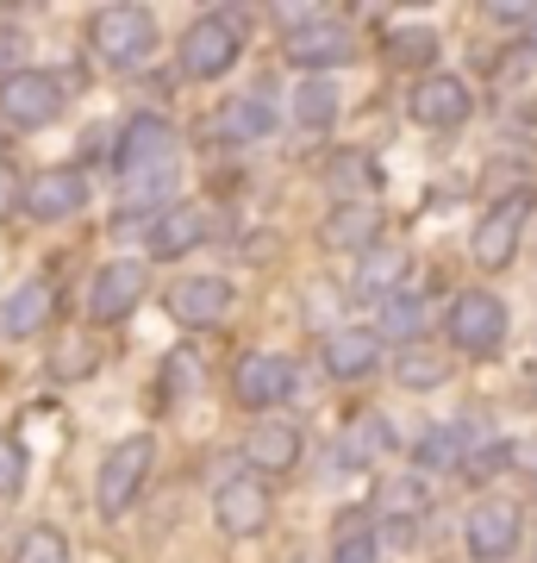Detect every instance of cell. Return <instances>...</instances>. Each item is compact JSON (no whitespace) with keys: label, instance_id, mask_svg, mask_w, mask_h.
Returning a JSON list of instances; mask_svg holds the SVG:
<instances>
[{"label":"cell","instance_id":"obj_16","mask_svg":"<svg viewBox=\"0 0 537 563\" xmlns=\"http://www.w3.org/2000/svg\"><path fill=\"white\" fill-rule=\"evenodd\" d=\"M51 313H57V288H51V276H25L20 288L0 301V332L32 339V332H44V325H51Z\"/></svg>","mask_w":537,"mask_h":563},{"label":"cell","instance_id":"obj_36","mask_svg":"<svg viewBox=\"0 0 537 563\" xmlns=\"http://www.w3.org/2000/svg\"><path fill=\"white\" fill-rule=\"evenodd\" d=\"M13 207H25V181L13 176V169H7V163H0V220H7V213H13Z\"/></svg>","mask_w":537,"mask_h":563},{"label":"cell","instance_id":"obj_19","mask_svg":"<svg viewBox=\"0 0 537 563\" xmlns=\"http://www.w3.org/2000/svg\"><path fill=\"white\" fill-rule=\"evenodd\" d=\"M244 457H250V470H262V476H281V470L300 463V432L288 420H257L250 439H244Z\"/></svg>","mask_w":537,"mask_h":563},{"label":"cell","instance_id":"obj_27","mask_svg":"<svg viewBox=\"0 0 537 563\" xmlns=\"http://www.w3.org/2000/svg\"><path fill=\"white\" fill-rule=\"evenodd\" d=\"M432 57H438V32L432 25H400L388 38V63H400V69H425Z\"/></svg>","mask_w":537,"mask_h":563},{"label":"cell","instance_id":"obj_18","mask_svg":"<svg viewBox=\"0 0 537 563\" xmlns=\"http://www.w3.org/2000/svg\"><path fill=\"white\" fill-rule=\"evenodd\" d=\"M318 239L332 244V251H376L381 244V207L376 201H357V207H332L325 225H318Z\"/></svg>","mask_w":537,"mask_h":563},{"label":"cell","instance_id":"obj_4","mask_svg":"<svg viewBox=\"0 0 537 563\" xmlns=\"http://www.w3.org/2000/svg\"><path fill=\"white\" fill-rule=\"evenodd\" d=\"M244 57V20L232 7H213V13H200L188 32H181V69L194 81H220L232 76Z\"/></svg>","mask_w":537,"mask_h":563},{"label":"cell","instance_id":"obj_10","mask_svg":"<svg viewBox=\"0 0 537 563\" xmlns=\"http://www.w3.org/2000/svg\"><path fill=\"white\" fill-rule=\"evenodd\" d=\"M518 539H525V514H518L513 501H476L469 507V520H462V544H469V558L481 563H506L518 551Z\"/></svg>","mask_w":537,"mask_h":563},{"label":"cell","instance_id":"obj_11","mask_svg":"<svg viewBox=\"0 0 537 563\" xmlns=\"http://www.w3.org/2000/svg\"><path fill=\"white\" fill-rule=\"evenodd\" d=\"M144 288H150V276H144V263H138V257L100 263L94 282H88V320H94V325H120L125 313L144 301Z\"/></svg>","mask_w":537,"mask_h":563},{"label":"cell","instance_id":"obj_7","mask_svg":"<svg viewBox=\"0 0 537 563\" xmlns=\"http://www.w3.org/2000/svg\"><path fill=\"white\" fill-rule=\"evenodd\" d=\"M57 113H63V81L57 76L25 69V76L0 81V125H7V132H44Z\"/></svg>","mask_w":537,"mask_h":563},{"label":"cell","instance_id":"obj_14","mask_svg":"<svg viewBox=\"0 0 537 563\" xmlns=\"http://www.w3.org/2000/svg\"><path fill=\"white\" fill-rule=\"evenodd\" d=\"M269 483L257 476H232V483L213 488V520H220L225 539H257L262 526H269Z\"/></svg>","mask_w":537,"mask_h":563},{"label":"cell","instance_id":"obj_38","mask_svg":"<svg viewBox=\"0 0 537 563\" xmlns=\"http://www.w3.org/2000/svg\"><path fill=\"white\" fill-rule=\"evenodd\" d=\"M525 44L537 51V7H532V25H525Z\"/></svg>","mask_w":537,"mask_h":563},{"label":"cell","instance_id":"obj_13","mask_svg":"<svg viewBox=\"0 0 537 563\" xmlns=\"http://www.w3.org/2000/svg\"><path fill=\"white\" fill-rule=\"evenodd\" d=\"M81 207H88V176L69 169V163H51V169H38V176L25 181V213L44 225L76 220Z\"/></svg>","mask_w":537,"mask_h":563},{"label":"cell","instance_id":"obj_23","mask_svg":"<svg viewBox=\"0 0 537 563\" xmlns=\"http://www.w3.org/2000/svg\"><path fill=\"white\" fill-rule=\"evenodd\" d=\"M325 188L338 195V207H357L376 195V163H369V151H338V157L325 163Z\"/></svg>","mask_w":537,"mask_h":563},{"label":"cell","instance_id":"obj_26","mask_svg":"<svg viewBox=\"0 0 537 563\" xmlns=\"http://www.w3.org/2000/svg\"><path fill=\"white\" fill-rule=\"evenodd\" d=\"M225 132L244 144H257L276 132V107H269V88H250V95H238V101L225 107Z\"/></svg>","mask_w":537,"mask_h":563},{"label":"cell","instance_id":"obj_35","mask_svg":"<svg viewBox=\"0 0 537 563\" xmlns=\"http://www.w3.org/2000/svg\"><path fill=\"white\" fill-rule=\"evenodd\" d=\"M332 313H338V295L318 282V288H306V320L313 325H332Z\"/></svg>","mask_w":537,"mask_h":563},{"label":"cell","instance_id":"obj_22","mask_svg":"<svg viewBox=\"0 0 537 563\" xmlns=\"http://www.w3.org/2000/svg\"><path fill=\"white\" fill-rule=\"evenodd\" d=\"M344 113V95L332 76H306L294 88V125H306V132H332Z\"/></svg>","mask_w":537,"mask_h":563},{"label":"cell","instance_id":"obj_8","mask_svg":"<svg viewBox=\"0 0 537 563\" xmlns=\"http://www.w3.org/2000/svg\"><path fill=\"white\" fill-rule=\"evenodd\" d=\"M232 395L250 413H269V407L294 401V363L281 357V351H244L232 363Z\"/></svg>","mask_w":537,"mask_h":563},{"label":"cell","instance_id":"obj_32","mask_svg":"<svg viewBox=\"0 0 537 563\" xmlns=\"http://www.w3.org/2000/svg\"><path fill=\"white\" fill-rule=\"evenodd\" d=\"M381 514H388V520H418V514H425V483H418V476H394V483L381 488Z\"/></svg>","mask_w":537,"mask_h":563},{"label":"cell","instance_id":"obj_6","mask_svg":"<svg viewBox=\"0 0 537 563\" xmlns=\"http://www.w3.org/2000/svg\"><path fill=\"white\" fill-rule=\"evenodd\" d=\"M532 207H537L532 195H506V201H494L476 220V232H469V257H476L481 269H506V263L518 257L525 225H532Z\"/></svg>","mask_w":537,"mask_h":563},{"label":"cell","instance_id":"obj_5","mask_svg":"<svg viewBox=\"0 0 537 563\" xmlns=\"http://www.w3.org/2000/svg\"><path fill=\"white\" fill-rule=\"evenodd\" d=\"M444 332L469 357H494L500 344H506V307L488 288H462L457 301H450V313H444Z\"/></svg>","mask_w":537,"mask_h":563},{"label":"cell","instance_id":"obj_24","mask_svg":"<svg viewBox=\"0 0 537 563\" xmlns=\"http://www.w3.org/2000/svg\"><path fill=\"white\" fill-rule=\"evenodd\" d=\"M376 332H381V339H394L400 351H406V344H418V332H425V295H413V288L388 295V301H381Z\"/></svg>","mask_w":537,"mask_h":563},{"label":"cell","instance_id":"obj_30","mask_svg":"<svg viewBox=\"0 0 537 563\" xmlns=\"http://www.w3.org/2000/svg\"><path fill=\"white\" fill-rule=\"evenodd\" d=\"M13 563H69V539H63L57 526H32L13 544Z\"/></svg>","mask_w":537,"mask_h":563},{"label":"cell","instance_id":"obj_21","mask_svg":"<svg viewBox=\"0 0 537 563\" xmlns=\"http://www.w3.org/2000/svg\"><path fill=\"white\" fill-rule=\"evenodd\" d=\"M406 269H413L406 244H388V239H381L376 251H362V257H357V295H376V301H388V295H400V288H406Z\"/></svg>","mask_w":537,"mask_h":563},{"label":"cell","instance_id":"obj_17","mask_svg":"<svg viewBox=\"0 0 537 563\" xmlns=\"http://www.w3.org/2000/svg\"><path fill=\"white\" fill-rule=\"evenodd\" d=\"M206 232H213L206 207L176 201L169 213H157V225H150V257H188V251H200V244H206Z\"/></svg>","mask_w":537,"mask_h":563},{"label":"cell","instance_id":"obj_34","mask_svg":"<svg viewBox=\"0 0 537 563\" xmlns=\"http://www.w3.org/2000/svg\"><path fill=\"white\" fill-rule=\"evenodd\" d=\"M32 69V38H25V25H0V81H13Z\"/></svg>","mask_w":537,"mask_h":563},{"label":"cell","instance_id":"obj_9","mask_svg":"<svg viewBox=\"0 0 537 563\" xmlns=\"http://www.w3.org/2000/svg\"><path fill=\"white\" fill-rule=\"evenodd\" d=\"M357 57V32L332 13H313L306 25L288 32V63L306 69V76H325V69H344V63Z\"/></svg>","mask_w":537,"mask_h":563},{"label":"cell","instance_id":"obj_3","mask_svg":"<svg viewBox=\"0 0 537 563\" xmlns=\"http://www.w3.org/2000/svg\"><path fill=\"white\" fill-rule=\"evenodd\" d=\"M88 44H94V57L107 63V69H138V63H150V51H157V20H150L144 7L113 0V7H94V13H88Z\"/></svg>","mask_w":537,"mask_h":563},{"label":"cell","instance_id":"obj_25","mask_svg":"<svg viewBox=\"0 0 537 563\" xmlns=\"http://www.w3.org/2000/svg\"><path fill=\"white\" fill-rule=\"evenodd\" d=\"M394 383L400 388H418V395H425V388H444V383H450V357L432 351V344H406V351L394 357Z\"/></svg>","mask_w":537,"mask_h":563},{"label":"cell","instance_id":"obj_1","mask_svg":"<svg viewBox=\"0 0 537 563\" xmlns=\"http://www.w3.org/2000/svg\"><path fill=\"white\" fill-rule=\"evenodd\" d=\"M176 125L163 113H132L120 125V151H113V169H120V207L125 213H144V207H163L169 213V195H176Z\"/></svg>","mask_w":537,"mask_h":563},{"label":"cell","instance_id":"obj_15","mask_svg":"<svg viewBox=\"0 0 537 563\" xmlns=\"http://www.w3.org/2000/svg\"><path fill=\"white\" fill-rule=\"evenodd\" d=\"M169 313H176L181 325H220L225 313H232V282L225 276H181L176 288H169Z\"/></svg>","mask_w":537,"mask_h":563},{"label":"cell","instance_id":"obj_29","mask_svg":"<svg viewBox=\"0 0 537 563\" xmlns=\"http://www.w3.org/2000/svg\"><path fill=\"white\" fill-rule=\"evenodd\" d=\"M94 369H100L94 339H63L57 351H51V376H57V383H81V376H94Z\"/></svg>","mask_w":537,"mask_h":563},{"label":"cell","instance_id":"obj_12","mask_svg":"<svg viewBox=\"0 0 537 563\" xmlns=\"http://www.w3.org/2000/svg\"><path fill=\"white\" fill-rule=\"evenodd\" d=\"M406 113H413L418 125H432V132H450V125H462L469 113H476V95H469V81L462 76H418L413 95H406Z\"/></svg>","mask_w":537,"mask_h":563},{"label":"cell","instance_id":"obj_33","mask_svg":"<svg viewBox=\"0 0 537 563\" xmlns=\"http://www.w3.org/2000/svg\"><path fill=\"white\" fill-rule=\"evenodd\" d=\"M25 470H32V463H25V444L13 439V432H0V501H13L25 488Z\"/></svg>","mask_w":537,"mask_h":563},{"label":"cell","instance_id":"obj_39","mask_svg":"<svg viewBox=\"0 0 537 563\" xmlns=\"http://www.w3.org/2000/svg\"><path fill=\"white\" fill-rule=\"evenodd\" d=\"M294 563H313V558H294Z\"/></svg>","mask_w":537,"mask_h":563},{"label":"cell","instance_id":"obj_20","mask_svg":"<svg viewBox=\"0 0 537 563\" xmlns=\"http://www.w3.org/2000/svg\"><path fill=\"white\" fill-rule=\"evenodd\" d=\"M381 363V332H357V325H338L332 339H325V369L338 376V383H357Z\"/></svg>","mask_w":537,"mask_h":563},{"label":"cell","instance_id":"obj_31","mask_svg":"<svg viewBox=\"0 0 537 563\" xmlns=\"http://www.w3.org/2000/svg\"><path fill=\"white\" fill-rule=\"evenodd\" d=\"M332 563H381L376 526H362V520H344V526H338V544H332Z\"/></svg>","mask_w":537,"mask_h":563},{"label":"cell","instance_id":"obj_2","mask_svg":"<svg viewBox=\"0 0 537 563\" xmlns=\"http://www.w3.org/2000/svg\"><path fill=\"white\" fill-rule=\"evenodd\" d=\"M150 463H157V439H150V432H125V439L100 457L94 507L107 514V520H120V514H132V507H138L144 483H150Z\"/></svg>","mask_w":537,"mask_h":563},{"label":"cell","instance_id":"obj_28","mask_svg":"<svg viewBox=\"0 0 537 563\" xmlns=\"http://www.w3.org/2000/svg\"><path fill=\"white\" fill-rule=\"evenodd\" d=\"M462 457H469V451L457 444L450 426H425V432L413 439V463H425V470H457Z\"/></svg>","mask_w":537,"mask_h":563},{"label":"cell","instance_id":"obj_37","mask_svg":"<svg viewBox=\"0 0 537 563\" xmlns=\"http://www.w3.org/2000/svg\"><path fill=\"white\" fill-rule=\"evenodd\" d=\"M163 388H194V363H188V357H176L169 369H163Z\"/></svg>","mask_w":537,"mask_h":563}]
</instances>
